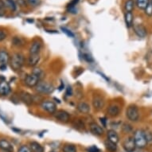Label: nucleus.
Wrapping results in <instances>:
<instances>
[{"label":"nucleus","mask_w":152,"mask_h":152,"mask_svg":"<svg viewBox=\"0 0 152 152\" xmlns=\"http://www.w3.org/2000/svg\"><path fill=\"white\" fill-rule=\"evenodd\" d=\"M10 66L15 71H18L25 64V58L20 53H15L10 59Z\"/></svg>","instance_id":"1"},{"label":"nucleus","mask_w":152,"mask_h":152,"mask_svg":"<svg viewBox=\"0 0 152 152\" xmlns=\"http://www.w3.org/2000/svg\"><path fill=\"white\" fill-rule=\"evenodd\" d=\"M133 139H134L136 147L140 148V149L144 148L147 145V143H148L147 140H146V138H145L144 133H143L142 130H136L135 133H134Z\"/></svg>","instance_id":"2"},{"label":"nucleus","mask_w":152,"mask_h":152,"mask_svg":"<svg viewBox=\"0 0 152 152\" xmlns=\"http://www.w3.org/2000/svg\"><path fill=\"white\" fill-rule=\"evenodd\" d=\"M126 116L132 122H137L140 119V112L137 106L132 104L127 107L126 112Z\"/></svg>","instance_id":"3"},{"label":"nucleus","mask_w":152,"mask_h":152,"mask_svg":"<svg viewBox=\"0 0 152 152\" xmlns=\"http://www.w3.org/2000/svg\"><path fill=\"white\" fill-rule=\"evenodd\" d=\"M35 89L39 93L50 94V93L53 92L54 88H53V85L46 82V81H39L38 84L35 86Z\"/></svg>","instance_id":"4"},{"label":"nucleus","mask_w":152,"mask_h":152,"mask_svg":"<svg viewBox=\"0 0 152 152\" xmlns=\"http://www.w3.org/2000/svg\"><path fill=\"white\" fill-rule=\"evenodd\" d=\"M41 108L44 110L45 112H48L49 114L53 115L55 112L57 111V105L55 103L50 100H44L41 104Z\"/></svg>","instance_id":"5"},{"label":"nucleus","mask_w":152,"mask_h":152,"mask_svg":"<svg viewBox=\"0 0 152 152\" xmlns=\"http://www.w3.org/2000/svg\"><path fill=\"white\" fill-rule=\"evenodd\" d=\"M53 116L56 120L62 123H68L70 120V115L64 110H57L53 114Z\"/></svg>","instance_id":"6"},{"label":"nucleus","mask_w":152,"mask_h":152,"mask_svg":"<svg viewBox=\"0 0 152 152\" xmlns=\"http://www.w3.org/2000/svg\"><path fill=\"white\" fill-rule=\"evenodd\" d=\"M40 81V77H38L37 76H36L34 73H31L30 75H27L25 78V85L26 86L30 88L35 87L36 85L38 84V82Z\"/></svg>","instance_id":"7"},{"label":"nucleus","mask_w":152,"mask_h":152,"mask_svg":"<svg viewBox=\"0 0 152 152\" xmlns=\"http://www.w3.org/2000/svg\"><path fill=\"white\" fill-rule=\"evenodd\" d=\"M104 99L102 96H98V95H96V96H93V99H92V106H93L95 110L100 111V110L103 109L104 107Z\"/></svg>","instance_id":"8"},{"label":"nucleus","mask_w":152,"mask_h":152,"mask_svg":"<svg viewBox=\"0 0 152 152\" xmlns=\"http://www.w3.org/2000/svg\"><path fill=\"white\" fill-rule=\"evenodd\" d=\"M123 147L127 152H133L135 150V143L132 137H127L123 142Z\"/></svg>","instance_id":"9"},{"label":"nucleus","mask_w":152,"mask_h":152,"mask_svg":"<svg viewBox=\"0 0 152 152\" xmlns=\"http://www.w3.org/2000/svg\"><path fill=\"white\" fill-rule=\"evenodd\" d=\"M89 129L90 132H92L93 135H97V136L103 135L104 133V128L99 124H97L96 123H91L89 124Z\"/></svg>","instance_id":"10"},{"label":"nucleus","mask_w":152,"mask_h":152,"mask_svg":"<svg viewBox=\"0 0 152 152\" xmlns=\"http://www.w3.org/2000/svg\"><path fill=\"white\" fill-rule=\"evenodd\" d=\"M107 113L111 117H116L120 115V107L118 104H112L107 107Z\"/></svg>","instance_id":"11"},{"label":"nucleus","mask_w":152,"mask_h":152,"mask_svg":"<svg viewBox=\"0 0 152 152\" xmlns=\"http://www.w3.org/2000/svg\"><path fill=\"white\" fill-rule=\"evenodd\" d=\"M134 32L140 37H145L147 35V29L142 24H137L134 26Z\"/></svg>","instance_id":"12"},{"label":"nucleus","mask_w":152,"mask_h":152,"mask_svg":"<svg viewBox=\"0 0 152 152\" xmlns=\"http://www.w3.org/2000/svg\"><path fill=\"white\" fill-rule=\"evenodd\" d=\"M20 98L22 101L26 104L30 105L34 103V96L27 92H21Z\"/></svg>","instance_id":"13"},{"label":"nucleus","mask_w":152,"mask_h":152,"mask_svg":"<svg viewBox=\"0 0 152 152\" xmlns=\"http://www.w3.org/2000/svg\"><path fill=\"white\" fill-rule=\"evenodd\" d=\"M41 57L39 53L37 54H30L27 60V65L30 67H35L40 61Z\"/></svg>","instance_id":"14"},{"label":"nucleus","mask_w":152,"mask_h":152,"mask_svg":"<svg viewBox=\"0 0 152 152\" xmlns=\"http://www.w3.org/2000/svg\"><path fill=\"white\" fill-rule=\"evenodd\" d=\"M0 149L3 150L6 152H13L14 151V147L8 140L2 139L0 140Z\"/></svg>","instance_id":"15"},{"label":"nucleus","mask_w":152,"mask_h":152,"mask_svg":"<svg viewBox=\"0 0 152 152\" xmlns=\"http://www.w3.org/2000/svg\"><path fill=\"white\" fill-rule=\"evenodd\" d=\"M42 49V42L40 41H34L30 47V54H37Z\"/></svg>","instance_id":"16"},{"label":"nucleus","mask_w":152,"mask_h":152,"mask_svg":"<svg viewBox=\"0 0 152 152\" xmlns=\"http://www.w3.org/2000/svg\"><path fill=\"white\" fill-rule=\"evenodd\" d=\"M11 88H10V85L7 81L3 80L0 81V95L2 96H7L10 94Z\"/></svg>","instance_id":"17"},{"label":"nucleus","mask_w":152,"mask_h":152,"mask_svg":"<svg viewBox=\"0 0 152 152\" xmlns=\"http://www.w3.org/2000/svg\"><path fill=\"white\" fill-rule=\"evenodd\" d=\"M77 109L83 114H88L90 112V106L85 102H79L77 105Z\"/></svg>","instance_id":"18"},{"label":"nucleus","mask_w":152,"mask_h":152,"mask_svg":"<svg viewBox=\"0 0 152 152\" xmlns=\"http://www.w3.org/2000/svg\"><path fill=\"white\" fill-rule=\"evenodd\" d=\"M107 140H109L111 142H114L115 144H117L118 142H119V140H120V138H119V135L116 133L115 131L114 130H109L108 132H107Z\"/></svg>","instance_id":"19"},{"label":"nucleus","mask_w":152,"mask_h":152,"mask_svg":"<svg viewBox=\"0 0 152 152\" xmlns=\"http://www.w3.org/2000/svg\"><path fill=\"white\" fill-rule=\"evenodd\" d=\"M10 55L5 50H0V65H7L10 61Z\"/></svg>","instance_id":"20"},{"label":"nucleus","mask_w":152,"mask_h":152,"mask_svg":"<svg viewBox=\"0 0 152 152\" xmlns=\"http://www.w3.org/2000/svg\"><path fill=\"white\" fill-rule=\"evenodd\" d=\"M133 18H134V16L132 12H126L124 14L125 24L127 28L132 27L133 26Z\"/></svg>","instance_id":"21"},{"label":"nucleus","mask_w":152,"mask_h":152,"mask_svg":"<svg viewBox=\"0 0 152 152\" xmlns=\"http://www.w3.org/2000/svg\"><path fill=\"white\" fill-rule=\"evenodd\" d=\"M2 1H3V4H4L6 8L10 9L12 11H15L16 10L17 6H16V3H15L14 0H2Z\"/></svg>","instance_id":"22"},{"label":"nucleus","mask_w":152,"mask_h":152,"mask_svg":"<svg viewBox=\"0 0 152 152\" xmlns=\"http://www.w3.org/2000/svg\"><path fill=\"white\" fill-rule=\"evenodd\" d=\"M30 149L32 152H44V148L37 142H30Z\"/></svg>","instance_id":"23"},{"label":"nucleus","mask_w":152,"mask_h":152,"mask_svg":"<svg viewBox=\"0 0 152 152\" xmlns=\"http://www.w3.org/2000/svg\"><path fill=\"white\" fill-rule=\"evenodd\" d=\"M12 45L17 47H22L25 45V41L20 37H15L12 39Z\"/></svg>","instance_id":"24"},{"label":"nucleus","mask_w":152,"mask_h":152,"mask_svg":"<svg viewBox=\"0 0 152 152\" xmlns=\"http://www.w3.org/2000/svg\"><path fill=\"white\" fill-rule=\"evenodd\" d=\"M135 7V2L133 0H127L124 3V10L126 12H132Z\"/></svg>","instance_id":"25"},{"label":"nucleus","mask_w":152,"mask_h":152,"mask_svg":"<svg viewBox=\"0 0 152 152\" xmlns=\"http://www.w3.org/2000/svg\"><path fill=\"white\" fill-rule=\"evenodd\" d=\"M104 144L107 150H108L110 152L116 151V150H117V145L115 144V143L111 142L109 140H107V141H105Z\"/></svg>","instance_id":"26"},{"label":"nucleus","mask_w":152,"mask_h":152,"mask_svg":"<svg viewBox=\"0 0 152 152\" xmlns=\"http://www.w3.org/2000/svg\"><path fill=\"white\" fill-rule=\"evenodd\" d=\"M149 3L150 0H136V6L141 10H145Z\"/></svg>","instance_id":"27"},{"label":"nucleus","mask_w":152,"mask_h":152,"mask_svg":"<svg viewBox=\"0 0 152 152\" xmlns=\"http://www.w3.org/2000/svg\"><path fill=\"white\" fill-rule=\"evenodd\" d=\"M62 151L63 152H77V147L72 144H65Z\"/></svg>","instance_id":"28"},{"label":"nucleus","mask_w":152,"mask_h":152,"mask_svg":"<svg viewBox=\"0 0 152 152\" xmlns=\"http://www.w3.org/2000/svg\"><path fill=\"white\" fill-rule=\"evenodd\" d=\"M26 2L32 7H37L41 4V0H26Z\"/></svg>","instance_id":"29"},{"label":"nucleus","mask_w":152,"mask_h":152,"mask_svg":"<svg viewBox=\"0 0 152 152\" xmlns=\"http://www.w3.org/2000/svg\"><path fill=\"white\" fill-rule=\"evenodd\" d=\"M142 131H143L145 138H146L147 142H152V132L148 129L142 130Z\"/></svg>","instance_id":"30"},{"label":"nucleus","mask_w":152,"mask_h":152,"mask_svg":"<svg viewBox=\"0 0 152 152\" xmlns=\"http://www.w3.org/2000/svg\"><path fill=\"white\" fill-rule=\"evenodd\" d=\"M145 14L148 16H152V4L150 2L149 4L147 5V7L145 8Z\"/></svg>","instance_id":"31"},{"label":"nucleus","mask_w":152,"mask_h":152,"mask_svg":"<svg viewBox=\"0 0 152 152\" xmlns=\"http://www.w3.org/2000/svg\"><path fill=\"white\" fill-rule=\"evenodd\" d=\"M123 131L125 132V133H129L130 132H132V126L128 124H124L122 127Z\"/></svg>","instance_id":"32"},{"label":"nucleus","mask_w":152,"mask_h":152,"mask_svg":"<svg viewBox=\"0 0 152 152\" xmlns=\"http://www.w3.org/2000/svg\"><path fill=\"white\" fill-rule=\"evenodd\" d=\"M18 152H32V151L28 146L23 145L21 147H19V149L18 150Z\"/></svg>","instance_id":"33"},{"label":"nucleus","mask_w":152,"mask_h":152,"mask_svg":"<svg viewBox=\"0 0 152 152\" xmlns=\"http://www.w3.org/2000/svg\"><path fill=\"white\" fill-rule=\"evenodd\" d=\"M32 73H34V74H35L36 76H37L38 77L41 78L43 74V72L41 69H37V68H36V69H34L33 70Z\"/></svg>","instance_id":"34"},{"label":"nucleus","mask_w":152,"mask_h":152,"mask_svg":"<svg viewBox=\"0 0 152 152\" xmlns=\"http://www.w3.org/2000/svg\"><path fill=\"white\" fill-rule=\"evenodd\" d=\"M5 6L3 4V1L0 0V16H3L5 14Z\"/></svg>","instance_id":"35"},{"label":"nucleus","mask_w":152,"mask_h":152,"mask_svg":"<svg viewBox=\"0 0 152 152\" xmlns=\"http://www.w3.org/2000/svg\"><path fill=\"white\" fill-rule=\"evenodd\" d=\"M61 30L63 31V33H65L66 34L69 36V37H74V34H72L69 30H68L67 28H65V27H61Z\"/></svg>","instance_id":"36"},{"label":"nucleus","mask_w":152,"mask_h":152,"mask_svg":"<svg viewBox=\"0 0 152 152\" xmlns=\"http://www.w3.org/2000/svg\"><path fill=\"white\" fill-rule=\"evenodd\" d=\"M7 33L3 30H0V42H3V40H5L6 38H7Z\"/></svg>","instance_id":"37"},{"label":"nucleus","mask_w":152,"mask_h":152,"mask_svg":"<svg viewBox=\"0 0 152 152\" xmlns=\"http://www.w3.org/2000/svg\"><path fill=\"white\" fill-rule=\"evenodd\" d=\"M79 2V0H72V2L68 5V8H70V9H72L75 7V6L77 4V3Z\"/></svg>","instance_id":"38"},{"label":"nucleus","mask_w":152,"mask_h":152,"mask_svg":"<svg viewBox=\"0 0 152 152\" xmlns=\"http://www.w3.org/2000/svg\"><path fill=\"white\" fill-rule=\"evenodd\" d=\"M88 152H100V150L98 149L96 146H92L88 149Z\"/></svg>","instance_id":"39"},{"label":"nucleus","mask_w":152,"mask_h":152,"mask_svg":"<svg viewBox=\"0 0 152 152\" xmlns=\"http://www.w3.org/2000/svg\"><path fill=\"white\" fill-rule=\"evenodd\" d=\"M83 56H84V57H83V58H84V59L87 61H88V62H90V61H92V59L91 58V57H90L88 54H84Z\"/></svg>","instance_id":"40"},{"label":"nucleus","mask_w":152,"mask_h":152,"mask_svg":"<svg viewBox=\"0 0 152 152\" xmlns=\"http://www.w3.org/2000/svg\"><path fill=\"white\" fill-rule=\"evenodd\" d=\"M66 95H67V96H72V89H71V88L70 87H69L67 88V91H66Z\"/></svg>","instance_id":"41"},{"label":"nucleus","mask_w":152,"mask_h":152,"mask_svg":"<svg viewBox=\"0 0 152 152\" xmlns=\"http://www.w3.org/2000/svg\"><path fill=\"white\" fill-rule=\"evenodd\" d=\"M100 121H101V123H103V126L105 127V126H106V120H105L104 118H103V119L101 118V119H100Z\"/></svg>","instance_id":"42"},{"label":"nucleus","mask_w":152,"mask_h":152,"mask_svg":"<svg viewBox=\"0 0 152 152\" xmlns=\"http://www.w3.org/2000/svg\"><path fill=\"white\" fill-rule=\"evenodd\" d=\"M0 69H1V70H5L6 65H1V66H0Z\"/></svg>","instance_id":"43"},{"label":"nucleus","mask_w":152,"mask_h":152,"mask_svg":"<svg viewBox=\"0 0 152 152\" xmlns=\"http://www.w3.org/2000/svg\"><path fill=\"white\" fill-rule=\"evenodd\" d=\"M150 2H151V4H152V0H150Z\"/></svg>","instance_id":"44"}]
</instances>
